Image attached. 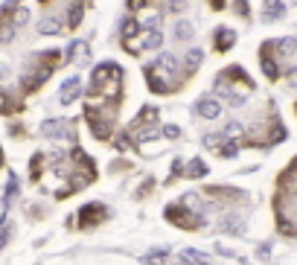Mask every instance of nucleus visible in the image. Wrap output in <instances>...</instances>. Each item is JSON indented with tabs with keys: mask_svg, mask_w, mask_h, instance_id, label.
<instances>
[{
	"mask_svg": "<svg viewBox=\"0 0 297 265\" xmlns=\"http://www.w3.org/2000/svg\"><path fill=\"white\" fill-rule=\"evenodd\" d=\"M137 32H140V21L128 15V18L123 21V27H120V38H123V41H131V38H134Z\"/></svg>",
	"mask_w": 297,
	"mask_h": 265,
	"instance_id": "14",
	"label": "nucleus"
},
{
	"mask_svg": "<svg viewBox=\"0 0 297 265\" xmlns=\"http://www.w3.org/2000/svg\"><path fill=\"white\" fill-rule=\"evenodd\" d=\"M146 82H149V88H152L154 93H169V79H166V73H161L154 64H149L146 67Z\"/></svg>",
	"mask_w": 297,
	"mask_h": 265,
	"instance_id": "6",
	"label": "nucleus"
},
{
	"mask_svg": "<svg viewBox=\"0 0 297 265\" xmlns=\"http://www.w3.org/2000/svg\"><path fill=\"white\" fill-rule=\"evenodd\" d=\"M210 6H213V9H222V6H225V0H210Z\"/></svg>",
	"mask_w": 297,
	"mask_h": 265,
	"instance_id": "34",
	"label": "nucleus"
},
{
	"mask_svg": "<svg viewBox=\"0 0 297 265\" xmlns=\"http://www.w3.org/2000/svg\"><path fill=\"white\" fill-rule=\"evenodd\" d=\"M288 82H291V88H297V67L294 70H288Z\"/></svg>",
	"mask_w": 297,
	"mask_h": 265,
	"instance_id": "33",
	"label": "nucleus"
},
{
	"mask_svg": "<svg viewBox=\"0 0 297 265\" xmlns=\"http://www.w3.org/2000/svg\"><path fill=\"white\" fill-rule=\"evenodd\" d=\"M166 256H169V248H154L152 254H146L140 262L143 265H163L166 262Z\"/></svg>",
	"mask_w": 297,
	"mask_h": 265,
	"instance_id": "15",
	"label": "nucleus"
},
{
	"mask_svg": "<svg viewBox=\"0 0 297 265\" xmlns=\"http://www.w3.org/2000/svg\"><path fill=\"white\" fill-rule=\"evenodd\" d=\"M233 41H236V32H233V29H227V27H219V29H216V50H222V53H225V50H230V47H233Z\"/></svg>",
	"mask_w": 297,
	"mask_h": 265,
	"instance_id": "11",
	"label": "nucleus"
},
{
	"mask_svg": "<svg viewBox=\"0 0 297 265\" xmlns=\"http://www.w3.org/2000/svg\"><path fill=\"white\" fill-rule=\"evenodd\" d=\"M64 24H67L70 29H76V27L82 24V3H79V0H76L70 9H67V15H64Z\"/></svg>",
	"mask_w": 297,
	"mask_h": 265,
	"instance_id": "19",
	"label": "nucleus"
},
{
	"mask_svg": "<svg viewBox=\"0 0 297 265\" xmlns=\"http://www.w3.org/2000/svg\"><path fill=\"white\" fill-rule=\"evenodd\" d=\"M274 47H277V53H280V55H291V53L297 50V38H280V41H277Z\"/></svg>",
	"mask_w": 297,
	"mask_h": 265,
	"instance_id": "22",
	"label": "nucleus"
},
{
	"mask_svg": "<svg viewBox=\"0 0 297 265\" xmlns=\"http://www.w3.org/2000/svg\"><path fill=\"white\" fill-rule=\"evenodd\" d=\"M41 131H44V137H53V140H58V137L73 140V123L67 117L44 119V123H41Z\"/></svg>",
	"mask_w": 297,
	"mask_h": 265,
	"instance_id": "4",
	"label": "nucleus"
},
{
	"mask_svg": "<svg viewBox=\"0 0 297 265\" xmlns=\"http://www.w3.org/2000/svg\"><path fill=\"white\" fill-rule=\"evenodd\" d=\"M41 62H44V64H32V70L21 76V88H24V93L38 91V88H41V85L50 79V76H53V70L58 67V64H55V62H58V53L53 50V53L41 55Z\"/></svg>",
	"mask_w": 297,
	"mask_h": 265,
	"instance_id": "1",
	"label": "nucleus"
},
{
	"mask_svg": "<svg viewBox=\"0 0 297 265\" xmlns=\"http://www.w3.org/2000/svg\"><path fill=\"white\" fill-rule=\"evenodd\" d=\"M262 73L268 76V79H277L280 70H277V64H274V58L268 55V47H262Z\"/></svg>",
	"mask_w": 297,
	"mask_h": 265,
	"instance_id": "17",
	"label": "nucleus"
},
{
	"mask_svg": "<svg viewBox=\"0 0 297 265\" xmlns=\"http://www.w3.org/2000/svg\"><path fill=\"white\" fill-rule=\"evenodd\" d=\"M152 64L161 70V73H166V76H172L175 70H178V58H175L172 53H161V55H157V62H152Z\"/></svg>",
	"mask_w": 297,
	"mask_h": 265,
	"instance_id": "9",
	"label": "nucleus"
},
{
	"mask_svg": "<svg viewBox=\"0 0 297 265\" xmlns=\"http://www.w3.org/2000/svg\"><path fill=\"white\" fill-rule=\"evenodd\" d=\"M108 219V207L105 204H99V201H93V204H85L79 210V216L76 219H70V225L76 221L82 230H88V228H96V225H102V221Z\"/></svg>",
	"mask_w": 297,
	"mask_h": 265,
	"instance_id": "3",
	"label": "nucleus"
},
{
	"mask_svg": "<svg viewBox=\"0 0 297 265\" xmlns=\"http://www.w3.org/2000/svg\"><path fill=\"white\" fill-rule=\"evenodd\" d=\"M219 228L225 230V233H233V236H242V219L239 216H222V221H219Z\"/></svg>",
	"mask_w": 297,
	"mask_h": 265,
	"instance_id": "12",
	"label": "nucleus"
},
{
	"mask_svg": "<svg viewBox=\"0 0 297 265\" xmlns=\"http://www.w3.org/2000/svg\"><path fill=\"white\" fill-rule=\"evenodd\" d=\"M178 259H181V262H192V265H210V256L201 254L198 248H187V251H181Z\"/></svg>",
	"mask_w": 297,
	"mask_h": 265,
	"instance_id": "10",
	"label": "nucleus"
},
{
	"mask_svg": "<svg viewBox=\"0 0 297 265\" xmlns=\"http://www.w3.org/2000/svg\"><path fill=\"white\" fill-rule=\"evenodd\" d=\"M195 117L201 119H219L222 117V105H219L216 96H201L195 102Z\"/></svg>",
	"mask_w": 297,
	"mask_h": 265,
	"instance_id": "5",
	"label": "nucleus"
},
{
	"mask_svg": "<svg viewBox=\"0 0 297 265\" xmlns=\"http://www.w3.org/2000/svg\"><path fill=\"white\" fill-rule=\"evenodd\" d=\"M146 29H161V15H152L146 21Z\"/></svg>",
	"mask_w": 297,
	"mask_h": 265,
	"instance_id": "30",
	"label": "nucleus"
},
{
	"mask_svg": "<svg viewBox=\"0 0 297 265\" xmlns=\"http://www.w3.org/2000/svg\"><path fill=\"white\" fill-rule=\"evenodd\" d=\"M140 6H146V0H128V9H140Z\"/></svg>",
	"mask_w": 297,
	"mask_h": 265,
	"instance_id": "32",
	"label": "nucleus"
},
{
	"mask_svg": "<svg viewBox=\"0 0 297 265\" xmlns=\"http://www.w3.org/2000/svg\"><path fill=\"white\" fill-rule=\"evenodd\" d=\"M236 152H239V146H236L233 140H227V143L219 146V155H222V157H236Z\"/></svg>",
	"mask_w": 297,
	"mask_h": 265,
	"instance_id": "26",
	"label": "nucleus"
},
{
	"mask_svg": "<svg viewBox=\"0 0 297 265\" xmlns=\"http://www.w3.org/2000/svg\"><path fill=\"white\" fill-rule=\"evenodd\" d=\"M192 35H195V29H192L189 21H178V24H175V38H178V41H189Z\"/></svg>",
	"mask_w": 297,
	"mask_h": 265,
	"instance_id": "20",
	"label": "nucleus"
},
{
	"mask_svg": "<svg viewBox=\"0 0 297 265\" xmlns=\"http://www.w3.org/2000/svg\"><path fill=\"white\" fill-rule=\"evenodd\" d=\"M184 175H187V178H204V175H207V164H204L201 157H192V160L184 166Z\"/></svg>",
	"mask_w": 297,
	"mask_h": 265,
	"instance_id": "13",
	"label": "nucleus"
},
{
	"mask_svg": "<svg viewBox=\"0 0 297 265\" xmlns=\"http://www.w3.org/2000/svg\"><path fill=\"white\" fill-rule=\"evenodd\" d=\"M79 96H82V82H79V76H70V79L62 85V93H58V99H62V105H70V102H76Z\"/></svg>",
	"mask_w": 297,
	"mask_h": 265,
	"instance_id": "7",
	"label": "nucleus"
},
{
	"mask_svg": "<svg viewBox=\"0 0 297 265\" xmlns=\"http://www.w3.org/2000/svg\"><path fill=\"white\" fill-rule=\"evenodd\" d=\"M242 131H245L242 123H236V119H233V123H227V126H225V131H222V134H225L227 140H236V137H242Z\"/></svg>",
	"mask_w": 297,
	"mask_h": 265,
	"instance_id": "24",
	"label": "nucleus"
},
{
	"mask_svg": "<svg viewBox=\"0 0 297 265\" xmlns=\"http://www.w3.org/2000/svg\"><path fill=\"white\" fill-rule=\"evenodd\" d=\"M161 134H163L166 140H178V137H181V128H178V126H172V123H166V126L161 128Z\"/></svg>",
	"mask_w": 297,
	"mask_h": 265,
	"instance_id": "27",
	"label": "nucleus"
},
{
	"mask_svg": "<svg viewBox=\"0 0 297 265\" xmlns=\"http://www.w3.org/2000/svg\"><path fill=\"white\" fill-rule=\"evenodd\" d=\"M256 254H260V259H268V254H271V245H268V242H262Z\"/></svg>",
	"mask_w": 297,
	"mask_h": 265,
	"instance_id": "31",
	"label": "nucleus"
},
{
	"mask_svg": "<svg viewBox=\"0 0 297 265\" xmlns=\"http://www.w3.org/2000/svg\"><path fill=\"white\" fill-rule=\"evenodd\" d=\"M283 15H286L283 0H265V3H262V18L265 21H280Z\"/></svg>",
	"mask_w": 297,
	"mask_h": 265,
	"instance_id": "8",
	"label": "nucleus"
},
{
	"mask_svg": "<svg viewBox=\"0 0 297 265\" xmlns=\"http://www.w3.org/2000/svg\"><path fill=\"white\" fill-rule=\"evenodd\" d=\"M15 111H21V102L6 91H0V114H15Z\"/></svg>",
	"mask_w": 297,
	"mask_h": 265,
	"instance_id": "16",
	"label": "nucleus"
},
{
	"mask_svg": "<svg viewBox=\"0 0 297 265\" xmlns=\"http://www.w3.org/2000/svg\"><path fill=\"white\" fill-rule=\"evenodd\" d=\"M201 58H204V53H201L198 47H189V50H187V58H184V62L189 64V70H195L198 64H201Z\"/></svg>",
	"mask_w": 297,
	"mask_h": 265,
	"instance_id": "23",
	"label": "nucleus"
},
{
	"mask_svg": "<svg viewBox=\"0 0 297 265\" xmlns=\"http://www.w3.org/2000/svg\"><path fill=\"white\" fill-rule=\"evenodd\" d=\"M161 44H163V32L161 29H149V35L143 41V50H157Z\"/></svg>",
	"mask_w": 297,
	"mask_h": 265,
	"instance_id": "21",
	"label": "nucleus"
},
{
	"mask_svg": "<svg viewBox=\"0 0 297 265\" xmlns=\"http://www.w3.org/2000/svg\"><path fill=\"white\" fill-rule=\"evenodd\" d=\"M38 29H41L44 35H53V32H58V29H62V24H58V21H53V18H44L41 24H38Z\"/></svg>",
	"mask_w": 297,
	"mask_h": 265,
	"instance_id": "25",
	"label": "nucleus"
},
{
	"mask_svg": "<svg viewBox=\"0 0 297 265\" xmlns=\"http://www.w3.org/2000/svg\"><path fill=\"white\" fill-rule=\"evenodd\" d=\"M175 265H192V262H181V259H175Z\"/></svg>",
	"mask_w": 297,
	"mask_h": 265,
	"instance_id": "35",
	"label": "nucleus"
},
{
	"mask_svg": "<svg viewBox=\"0 0 297 265\" xmlns=\"http://www.w3.org/2000/svg\"><path fill=\"white\" fill-rule=\"evenodd\" d=\"M9 236H12V225H3V230H0V248L9 242Z\"/></svg>",
	"mask_w": 297,
	"mask_h": 265,
	"instance_id": "29",
	"label": "nucleus"
},
{
	"mask_svg": "<svg viewBox=\"0 0 297 265\" xmlns=\"http://www.w3.org/2000/svg\"><path fill=\"white\" fill-rule=\"evenodd\" d=\"M15 192H18V175H9V184H6V192H3V216H6V210H9Z\"/></svg>",
	"mask_w": 297,
	"mask_h": 265,
	"instance_id": "18",
	"label": "nucleus"
},
{
	"mask_svg": "<svg viewBox=\"0 0 297 265\" xmlns=\"http://www.w3.org/2000/svg\"><path fill=\"white\" fill-rule=\"evenodd\" d=\"M166 221H172V225H178V228L184 230H201L204 228V213H195V210H189L187 204H172V207H166Z\"/></svg>",
	"mask_w": 297,
	"mask_h": 265,
	"instance_id": "2",
	"label": "nucleus"
},
{
	"mask_svg": "<svg viewBox=\"0 0 297 265\" xmlns=\"http://www.w3.org/2000/svg\"><path fill=\"white\" fill-rule=\"evenodd\" d=\"M41 160H44V155L38 152V155H32V178H38V169H41Z\"/></svg>",
	"mask_w": 297,
	"mask_h": 265,
	"instance_id": "28",
	"label": "nucleus"
}]
</instances>
